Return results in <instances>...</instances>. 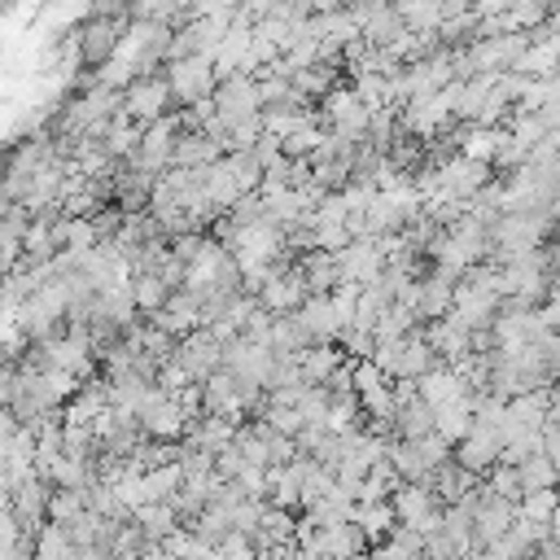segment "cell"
<instances>
[{"mask_svg": "<svg viewBox=\"0 0 560 560\" xmlns=\"http://www.w3.org/2000/svg\"><path fill=\"white\" fill-rule=\"evenodd\" d=\"M220 153H224V149H220L207 132L179 127V132H175V145H171V166H211Z\"/></svg>", "mask_w": 560, "mask_h": 560, "instance_id": "obj_17", "label": "cell"}, {"mask_svg": "<svg viewBox=\"0 0 560 560\" xmlns=\"http://www.w3.org/2000/svg\"><path fill=\"white\" fill-rule=\"evenodd\" d=\"M333 341H337V350H341L346 359H368V354H372V346H377V341H372V333H368V328H350V324H346V328H341Z\"/></svg>", "mask_w": 560, "mask_h": 560, "instance_id": "obj_39", "label": "cell"}, {"mask_svg": "<svg viewBox=\"0 0 560 560\" xmlns=\"http://www.w3.org/2000/svg\"><path fill=\"white\" fill-rule=\"evenodd\" d=\"M512 469L521 477V495L525 490H551L556 486V460H547V456H530V460H521Z\"/></svg>", "mask_w": 560, "mask_h": 560, "instance_id": "obj_32", "label": "cell"}, {"mask_svg": "<svg viewBox=\"0 0 560 560\" xmlns=\"http://www.w3.org/2000/svg\"><path fill=\"white\" fill-rule=\"evenodd\" d=\"M140 477H145V499H149V503H171V499H175V490H179V482H184L175 460L153 464V469H145Z\"/></svg>", "mask_w": 560, "mask_h": 560, "instance_id": "obj_30", "label": "cell"}, {"mask_svg": "<svg viewBox=\"0 0 560 560\" xmlns=\"http://www.w3.org/2000/svg\"><path fill=\"white\" fill-rule=\"evenodd\" d=\"M267 346H272L276 354H302V350H307V346H315V341H311V333L302 328L298 311H285V315H272Z\"/></svg>", "mask_w": 560, "mask_h": 560, "instance_id": "obj_22", "label": "cell"}, {"mask_svg": "<svg viewBox=\"0 0 560 560\" xmlns=\"http://www.w3.org/2000/svg\"><path fill=\"white\" fill-rule=\"evenodd\" d=\"M416 395L430 403V408H443V403H456V399H464L469 395V382L460 377L456 368H430V372H421L416 377Z\"/></svg>", "mask_w": 560, "mask_h": 560, "instance_id": "obj_16", "label": "cell"}, {"mask_svg": "<svg viewBox=\"0 0 560 560\" xmlns=\"http://www.w3.org/2000/svg\"><path fill=\"white\" fill-rule=\"evenodd\" d=\"M390 508H395V521H403V525H412L421 534L443 525V503L430 490V482H399L395 495H390Z\"/></svg>", "mask_w": 560, "mask_h": 560, "instance_id": "obj_5", "label": "cell"}, {"mask_svg": "<svg viewBox=\"0 0 560 560\" xmlns=\"http://www.w3.org/2000/svg\"><path fill=\"white\" fill-rule=\"evenodd\" d=\"M307 123H315V110H289V105H276V110H263V132L267 136H289V132H298V127H307Z\"/></svg>", "mask_w": 560, "mask_h": 560, "instance_id": "obj_33", "label": "cell"}, {"mask_svg": "<svg viewBox=\"0 0 560 560\" xmlns=\"http://www.w3.org/2000/svg\"><path fill=\"white\" fill-rule=\"evenodd\" d=\"M224 166L233 171V179H237V189H241V194H259L263 166H259V158H254L250 149H233V153H224Z\"/></svg>", "mask_w": 560, "mask_h": 560, "instance_id": "obj_31", "label": "cell"}, {"mask_svg": "<svg viewBox=\"0 0 560 560\" xmlns=\"http://www.w3.org/2000/svg\"><path fill=\"white\" fill-rule=\"evenodd\" d=\"M5 508H10V477L0 473V512H5Z\"/></svg>", "mask_w": 560, "mask_h": 560, "instance_id": "obj_45", "label": "cell"}, {"mask_svg": "<svg viewBox=\"0 0 560 560\" xmlns=\"http://www.w3.org/2000/svg\"><path fill=\"white\" fill-rule=\"evenodd\" d=\"M171 88H166V79L153 71V75H136L127 88H123V105H119V114H127V119H136V123H153V119H162V114H171Z\"/></svg>", "mask_w": 560, "mask_h": 560, "instance_id": "obj_8", "label": "cell"}, {"mask_svg": "<svg viewBox=\"0 0 560 560\" xmlns=\"http://www.w3.org/2000/svg\"><path fill=\"white\" fill-rule=\"evenodd\" d=\"M451 460V447L438 434L425 438H386V464L399 473V482H430L438 464Z\"/></svg>", "mask_w": 560, "mask_h": 560, "instance_id": "obj_1", "label": "cell"}, {"mask_svg": "<svg viewBox=\"0 0 560 560\" xmlns=\"http://www.w3.org/2000/svg\"><path fill=\"white\" fill-rule=\"evenodd\" d=\"M298 320H302V328L311 333V341H333V337L341 333V320H337L328 294H307L302 307H298Z\"/></svg>", "mask_w": 560, "mask_h": 560, "instance_id": "obj_18", "label": "cell"}, {"mask_svg": "<svg viewBox=\"0 0 560 560\" xmlns=\"http://www.w3.org/2000/svg\"><path fill=\"white\" fill-rule=\"evenodd\" d=\"M556 58H560V40H556V32H547V36L525 45V53L512 71L525 75V79H547V75H556Z\"/></svg>", "mask_w": 560, "mask_h": 560, "instance_id": "obj_20", "label": "cell"}, {"mask_svg": "<svg viewBox=\"0 0 560 560\" xmlns=\"http://www.w3.org/2000/svg\"><path fill=\"white\" fill-rule=\"evenodd\" d=\"M425 434H434V408L421 395H412L395 408V438H425Z\"/></svg>", "mask_w": 560, "mask_h": 560, "instance_id": "obj_23", "label": "cell"}, {"mask_svg": "<svg viewBox=\"0 0 560 560\" xmlns=\"http://www.w3.org/2000/svg\"><path fill=\"white\" fill-rule=\"evenodd\" d=\"M18 430V421H14V412L10 408H0V438H10Z\"/></svg>", "mask_w": 560, "mask_h": 560, "instance_id": "obj_42", "label": "cell"}, {"mask_svg": "<svg viewBox=\"0 0 560 560\" xmlns=\"http://www.w3.org/2000/svg\"><path fill=\"white\" fill-rule=\"evenodd\" d=\"M127 23H132V18L88 14V18L79 23V32H75L79 62H84V66H101V62H110V58H114V49H119V40H123V32H127Z\"/></svg>", "mask_w": 560, "mask_h": 560, "instance_id": "obj_7", "label": "cell"}, {"mask_svg": "<svg viewBox=\"0 0 560 560\" xmlns=\"http://www.w3.org/2000/svg\"><path fill=\"white\" fill-rule=\"evenodd\" d=\"M75 512H84V495H75V490H49V503H45V521H71Z\"/></svg>", "mask_w": 560, "mask_h": 560, "instance_id": "obj_38", "label": "cell"}, {"mask_svg": "<svg viewBox=\"0 0 560 560\" xmlns=\"http://www.w3.org/2000/svg\"><path fill=\"white\" fill-rule=\"evenodd\" d=\"M469 430H473L469 399H456V403H443V408H434V434H438L447 447H456V443H460Z\"/></svg>", "mask_w": 560, "mask_h": 560, "instance_id": "obj_25", "label": "cell"}, {"mask_svg": "<svg viewBox=\"0 0 560 560\" xmlns=\"http://www.w3.org/2000/svg\"><path fill=\"white\" fill-rule=\"evenodd\" d=\"M346 241H350L346 224H311V250H328V254H337Z\"/></svg>", "mask_w": 560, "mask_h": 560, "instance_id": "obj_40", "label": "cell"}, {"mask_svg": "<svg viewBox=\"0 0 560 560\" xmlns=\"http://www.w3.org/2000/svg\"><path fill=\"white\" fill-rule=\"evenodd\" d=\"M337 75H341V62H337V58H320V62L294 71L289 84H294V92H302L307 101H315V97H324L328 88H337Z\"/></svg>", "mask_w": 560, "mask_h": 560, "instance_id": "obj_21", "label": "cell"}, {"mask_svg": "<svg viewBox=\"0 0 560 560\" xmlns=\"http://www.w3.org/2000/svg\"><path fill=\"white\" fill-rule=\"evenodd\" d=\"M517 517H525V521H556V486L551 490H525L517 499Z\"/></svg>", "mask_w": 560, "mask_h": 560, "instance_id": "obj_36", "label": "cell"}, {"mask_svg": "<svg viewBox=\"0 0 560 560\" xmlns=\"http://www.w3.org/2000/svg\"><path fill=\"white\" fill-rule=\"evenodd\" d=\"M132 521H136V530L145 534V543H158V538H166L175 525H184L179 512H175V503H140V508H132Z\"/></svg>", "mask_w": 560, "mask_h": 560, "instance_id": "obj_24", "label": "cell"}, {"mask_svg": "<svg viewBox=\"0 0 560 560\" xmlns=\"http://www.w3.org/2000/svg\"><path fill=\"white\" fill-rule=\"evenodd\" d=\"M237 10V0H194V14H228Z\"/></svg>", "mask_w": 560, "mask_h": 560, "instance_id": "obj_41", "label": "cell"}, {"mask_svg": "<svg viewBox=\"0 0 560 560\" xmlns=\"http://www.w3.org/2000/svg\"><path fill=\"white\" fill-rule=\"evenodd\" d=\"M136 425H140V434L153 438V443H179V434H184V425H189V416H184V408H179L175 395L149 386L145 403L136 408Z\"/></svg>", "mask_w": 560, "mask_h": 560, "instance_id": "obj_3", "label": "cell"}, {"mask_svg": "<svg viewBox=\"0 0 560 560\" xmlns=\"http://www.w3.org/2000/svg\"><path fill=\"white\" fill-rule=\"evenodd\" d=\"M175 132H179V119H175V114H162V119L145 123L140 145H136V153L127 158V166H140V171H149V175H162V171L171 166Z\"/></svg>", "mask_w": 560, "mask_h": 560, "instance_id": "obj_9", "label": "cell"}, {"mask_svg": "<svg viewBox=\"0 0 560 560\" xmlns=\"http://www.w3.org/2000/svg\"><path fill=\"white\" fill-rule=\"evenodd\" d=\"M346 363V354L337 350V341H315L298 354V372H302V382L307 386H324L328 382V372H337Z\"/></svg>", "mask_w": 560, "mask_h": 560, "instance_id": "obj_19", "label": "cell"}, {"mask_svg": "<svg viewBox=\"0 0 560 560\" xmlns=\"http://www.w3.org/2000/svg\"><path fill=\"white\" fill-rule=\"evenodd\" d=\"M211 101H215V114L224 119V123H237V119H250V114H263V97H259V79L254 75H228V79H220L215 84V92H211Z\"/></svg>", "mask_w": 560, "mask_h": 560, "instance_id": "obj_10", "label": "cell"}, {"mask_svg": "<svg viewBox=\"0 0 560 560\" xmlns=\"http://www.w3.org/2000/svg\"><path fill=\"white\" fill-rule=\"evenodd\" d=\"M482 482H486L499 499H508V503H517V499H521V477H517V469H512V464H499V460H495V464L482 473Z\"/></svg>", "mask_w": 560, "mask_h": 560, "instance_id": "obj_37", "label": "cell"}, {"mask_svg": "<svg viewBox=\"0 0 560 560\" xmlns=\"http://www.w3.org/2000/svg\"><path fill=\"white\" fill-rule=\"evenodd\" d=\"M184 372H189V382L198 386V382H207L211 372H220L224 368V341L211 333V328H194V333H184L179 341H175V354H171Z\"/></svg>", "mask_w": 560, "mask_h": 560, "instance_id": "obj_6", "label": "cell"}, {"mask_svg": "<svg viewBox=\"0 0 560 560\" xmlns=\"http://www.w3.org/2000/svg\"><path fill=\"white\" fill-rule=\"evenodd\" d=\"M508 136L530 149V145H538V140L547 136V123H543L534 110H508Z\"/></svg>", "mask_w": 560, "mask_h": 560, "instance_id": "obj_34", "label": "cell"}, {"mask_svg": "<svg viewBox=\"0 0 560 560\" xmlns=\"http://www.w3.org/2000/svg\"><path fill=\"white\" fill-rule=\"evenodd\" d=\"M451 294H456V281H451V276H443L438 267H430L425 276H416L412 315H416L421 324H430V320H443V315L451 311Z\"/></svg>", "mask_w": 560, "mask_h": 560, "instance_id": "obj_14", "label": "cell"}, {"mask_svg": "<svg viewBox=\"0 0 560 560\" xmlns=\"http://www.w3.org/2000/svg\"><path fill=\"white\" fill-rule=\"evenodd\" d=\"M464 560H499L490 547H473V551H464Z\"/></svg>", "mask_w": 560, "mask_h": 560, "instance_id": "obj_44", "label": "cell"}, {"mask_svg": "<svg viewBox=\"0 0 560 560\" xmlns=\"http://www.w3.org/2000/svg\"><path fill=\"white\" fill-rule=\"evenodd\" d=\"M324 123H328V132L333 136H346V140H363V132H368V105L354 97V88H328L324 97Z\"/></svg>", "mask_w": 560, "mask_h": 560, "instance_id": "obj_11", "label": "cell"}, {"mask_svg": "<svg viewBox=\"0 0 560 560\" xmlns=\"http://www.w3.org/2000/svg\"><path fill=\"white\" fill-rule=\"evenodd\" d=\"M490 175H495V171H490V162H477V158L451 153L447 162H438V194L469 202V198L482 189V184H486Z\"/></svg>", "mask_w": 560, "mask_h": 560, "instance_id": "obj_12", "label": "cell"}, {"mask_svg": "<svg viewBox=\"0 0 560 560\" xmlns=\"http://www.w3.org/2000/svg\"><path fill=\"white\" fill-rule=\"evenodd\" d=\"M337 281L341 285H372L386 267V250H382V237H350L337 254Z\"/></svg>", "mask_w": 560, "mask_h": 560, "instance_id": "obj_4", "label": "cell"}, {"mask_svg": "<svg viewBox=\"0 0 560 560\" xmlns=\"http://www.w3.org/2000/svg\"><path fill=\"white\" fill-rule=\"evenodd\" d=\"M503 23H508V32H534V27L551 23V0H508Z\"/></svg>", "mask_w": 560, "mask_h": 560, "instance_id": "obj_29", "label": "cell"}, {"mask_svg": "<svg viewBox=\"0 0 560 560\" xmlns=\"http://www.w3.org/2000/svg\"><path fill=\"white\" fill-rule=\"evenodd\" d=\"M162 79H166L175 105L207 101L220 84L215 71H211V58H171V62H162Z\"/></svg>", "mask_w": 560, "mask_h": 560, "instance_id": "obj_2", "label": "cell"}, {"mask_svg": "<svg viewBox=\"0 0 560 560\" xmlns=\"http://www.w3.org/2000/svg\"><path fill=\"white\" fill-rule=\"evenodd\" d=\"M127 289H132L136 315L162 311V307H166V298H171V285H166L162 276H153V272H140V276H132V281H127Z\"/></svg>", "mask_w": 560, "mask_h": 560, "instance_id": "obj_27", "label": "cell"}, {"mask_svg": "<svg viewBox=\"0 0 560 560\" xmlns=\"http://www.w3.org/2000/svg\"><path fill=\"white\" fill-rule=\"evenodd\" d=\"M320 127L315 123H307V127H298V132H289V136H281V153L289 158V162H307L311 153H315V145H320Z\"/></svg>", "mask_w": 560, "mask_h": 560, "instance_id": "obj_35", "label": "cell"}, {"mask_svg": "<svg viewBox=\"0 0 560 560\" xmlns=\"http://www.w3.org/2000/svg\"><path fill=\"white\" fill-rule=\"evenodd\" d=\"M302 298H307V281H302V272H298V267H272V272H267V281H263V285H259V294H254V302H259L263 311H272V315L298 311V307H302Z\"/></svg>", "mask_w": 560, "mask_h": 560, "instance_id": "obj_13", "label": "cell"}, {"mask_svg": "<svg viewBox=\"0 0 560 560\" xmlns=\"http://www.w3.org/2000/svg\"><path fill=\"white\" fill-rule=\"evenodd\" d=\"M75 560H110L101 547H75Z\"/></svg>", "mask_w": 560, "mask_h": 560, "instance_id": "obj_43", "label": "cell"}, {"mask_svg": "<svg viewBox=\"0 0 560 560\" xmlns=\"http://www.w3.org/2000/svg\"><path fill=\"white\" fill-rule=\"evenodd\" d=\"M202 184H207V198H211V207H215V211H228V207L241 198L233 171L224 166V153H220L211 166H202Z\"/></svg>", "mask_w": 560, "mask_h": 560, "instance_id": "obj_26", "label": "cell"}, {"mask_svg": "<svg viewBox=\"0 0 560 560\" xmlns=\"http://www.w3.org/2000/svg\"><path fill=\"white\" fill-rule=\"evenodd\" d=\"M451 460H456L464 473L482 477V473L499 460V430H482V425H473V430L451 447Z\"/></svg>", "mask_w": 560, "mask_h": 560, "instance_id": "obj_15", "label": "cell"}, {"mask_svg": "<svg viewBox=\"0 0 560 560\" xmlns=\"http://www.w3.org/2000/svg\"><path fill=\"white\" fill-rule=\"evenodd\" d=\"M350 521L363 530V538H368V543H377V538H386V530L395 525V508H390V499L354 503V517H350Z\"/></svg>", "mask_w": 560, "mask_h": 560, "instance_id": "obj_28", "label": "cell"}]
</instances>
